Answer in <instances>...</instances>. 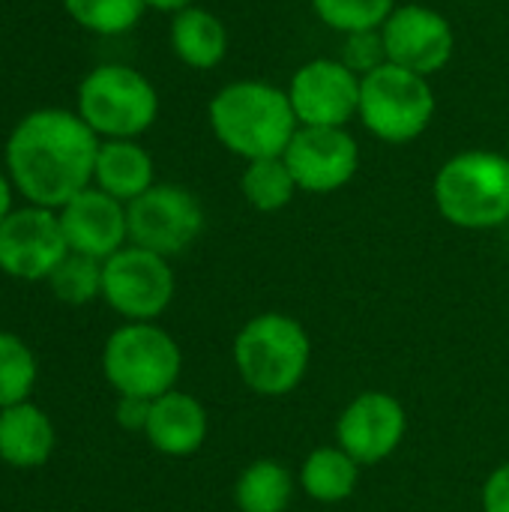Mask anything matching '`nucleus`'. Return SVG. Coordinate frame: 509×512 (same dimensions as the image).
<instances>
[{
    "label": "nucleus",
    "mask_w": 509,
    "mask_h": 512,
    "mask_svg": "<svg viewBox=\"0 0 509 512\" xmlns=\"http://www.w3.org/2000/svg\"><path fill=\"white\" fill-rule=\"evenodd\" d=\"M57 444V432L51 417L33 405L21 402L0 411V462L15 471L42 468Z\"/></svg>",
    "instance_id": "f3484780"
},
{
    "label": "nucleus",
    "mask_w": 509,
    "mask_h": 512,
    "mask_svg": "<svg viewBox=\"0 0 509 512\" xmlns=\"http://www.w3.org/2000/svg\"><path fill=\"white\" fill-rule=\"evenodd\" d=\"M294 498V477L276 459L252 462L234 483V504L240 512H285Z\"/></svg>",
    "instance_id": "412c9836"
},
{
    "label": "nucleus",
    "mask_w": 509,
    "mask_h": 512,
    "mask_svg": "<svg viewBox=\"0 0 509 512\" xmlns=\"http://www.w3.org/2000/svg\"><path fill=\"white\" fill-rule=\"evenodd\" d=\"M360 462H354L339 444L318 447L306 456L300 468V489L318 504H339L357 492L360 483Z\"/></svg>",
    "instance_id": "aec40b11"
},
{
    "label": "nucleus",
    "mask_w": 509,
    "mask_h": 512,
    "mask_svg": "<svg viewBox=\"0 0 509 512\" xmlns=\"http://www.w3.org/2000/svg\"><path fill=\"white\" fill-rule=\"evenodd\" d=\"M282 159L300 192L330 195L354 180L360 168V144L348 126H300Z\"/></svg>",
    "instance_id": "9b49d317"
},
{
    "label": "nucleus",
    "mask_w": 509,
    "mask_h": 512,
    "mask_svg": "<svg viewBox=\"0 0 509 512\" xmlns=\"http://www.w3.org/2000/svg\"><path fill=\"white\" fill-rule=\"evenodd\" d=\"M63 6L75 24L99 36L129 33L147 9L144 0H63Z\"/></svg>",
    "instance_id": "393cba45"
},
{
    "label": "nucleus",
    "mask_w": 509,
    "mask_h": 512,
    "mask_svg": "<svg viewBox=\"0 0 509 512\" xmlns=\"http://www.w3.org/2000/svg\"><path fill=\"white\" fill-rule=\"evenodd\" d=\"M207 120L216 141L246 162L282 156L300 129L288 90L255 78L225 84L210 99Z\"/></svg>",
    "instance_id": "f03ea898"
},
{
    "label": "nucleus",
    "mask_w": 509,
    "mask_h": 512,
    "mask_svg": "<svg viewBox=\"0 0 509 512\" xmlns=\"http://www.w3.org/2000/svg\"><path fill=\"white\" fill-rule=\"evenodd\" d=\"M435 93L429 78L408 72L402 66L384 63L381 69L363 75L360 81V111L363 126L387 144L417 141L435 120Z\"/></svg>",
    "instance_id": "0eeeda50"
},
{
    "label": "nucleus",
    "mask_w": 509,
    "mask_h": 512,
    "mask_svg": "<svg viewBox=\"0 0 509 512\" xmlns=\"http://www.w3.org/2000/svg\"><path fill=\"white\" fill-rule=\"evenodd\" d=\"M69 255L57 210L15 207L0 222V273L18 282H48Z\"/></svg>",
    "instance_id": "9d476101"
},
{
    "label": "nucleus",
    "mask_w": 509,
    "mask_h": 512,
    "mask_svg": "<svg viewBox=\"0 0 509 512\" xmlns=\"http://www.w3.org/2000/svg\"><path fill=\"white\" fill-rule=\"evenodd\" d=\"M348 69H354L360 78L381 69L387 63V48L381 30H366V33H351L345 36V48L339 57Z\"/></svg>",
    "instance_id": "bb28decb"
},
{
    "label": "nucleus",
    "mask_w": 509,
    "mask_h": 512,
    "mask_svg": "<svg viewBox=\"0 0 509 512\" xmlns=\"http://www.w3.org/2000/svg\"><path fill=\"white\" fill-rule=\"evenodd\" d=\"M99 144V135L78 114L39 108L12 129L6 174L27 204L60 210L93 183Z\"/></svg>",
    "instance_id": "f257e3e1"
},
{
    "label": "nucleus",
    "mask_w": 509,
    "mask_h": 512,
    "mask_svg": "<svg viewBox=\"0 0 509 512\" xmlns=\"http://www.w3.org/2000/svg\"><path fill=\"white\" fill-rule=\"evenodd\" d=\"M438 213L465 231H489L509 222V159L495 150L450 156L435 174Z\"/></svg>",
    "instance_id": "20e7f679"
},
{
    "label": "nucleus",
    "mask_w": 509,
    "mask_h": 512,
    "mask_svg": "<svg viewBox=\"0 0 509 512\" xmlns=\"http://www.w3.org/2000/svg\"><path fill=\"white\" fill-rule=\"evenodd\" d=\"M39 381V363L33 348L15 336L0 330V411L30 402Z\"/></svg>",
    "instance_id": "5701e85b"
},
{
    "label": "nucleus",
    "mask_w": 509,
    "mask_h": 512,
    "mask_svg": "<svg viewBox=\"0 0 509 512\" xmlns=\"http://www.w3.org/2000/svg\"><path fill=\"white\" fill-rule=\"evenodd\" d=\"M78 117L105 141L138 138L159 117V93L138 69L102 63L78 87Z\"/></svg>",
    "instance_id": "423d86ee"
},
{
    "label": "nucleus",
    "mask_w": 509,
    "mask_h": 512,
    "mask_svg": "<svg viewBox=\"0 0 509 512\" xmlns=\"http://www.w3.org/2000/svg\"><path fill=\"white\" fill-rule=\"evenodd\" d=\"M144 438L162 456H192L207 441V411L195 396L171 390L153 399Z\"/></svg>",
    "instance_id": "dca6fc26"
},
{
    "label": "nucleus",
    "mask_w": 509,
    "mask_h": 512,
    "mask_svg": "<svg viewBox=\"0 0 509 512\" xmlns=\"http://www.w3.org/2000/svg\"><path fill=\"white\" fill-rule=\"evenodd\" d=\"M171 48L189 69H216L228 54V30L222 18L204 6H186L171 18Z\"/></svg>",
    "instance_id": "6ab92c4d"
},
{
    "label": "nucleus",
    "mask_w": 509,
    "mask_h": 512,
    "mask_svg": "<svg viewBox=\"0 0 509 512\" xmlns=\"http://www.w3.org/2000/svg\"><path fill=\"white\" fill-rule=\"evenodd\" d=\"M381 36L387 48V63L423 78L441 72L456 51V33L447 15L423 3L396 6L393 15L384 21Z\"/></svg>",
    "instance_id": "f8f14e48"
},
{
    "label": "nucleus",
    "mask_w": 509,
    "mask_h": 512,
    "mask_svg": "<svg viewBox=\"0 0 509 512\" xmlns=\"http://www.w3.org/2000/svg\"><path fill=\"white\" fill-rule=\"evenodd\" d=\"M48 288L63 306H87L102 297V261L69 252L48 276Z\"/></svg>",
    "instance_id": "b1692460"
},
{
    "label": "nucleus",
    "mask_w": 509,
    "mask_h": 512,
    "mask_svg": "<svg viewBox=\"0 0 509 512\" xmlns=\"http://www.w3.org/2000/svg\"><path fill=\"white\" fill-rule=\"evenodd\" d=\"M174 270L168 258L123 246L102 261V300L126 321H156L174 300Z\"/></svg>",
    "instance_id": "1a4fd4ad"
},
{
    "label": "nucleus",
    "mask_w": 509,
    "mask_h": 512,
    "mask_svg": "<svg viewBox=\"0 0 509 512\" xmlns=\"http://www.w3.org/2000/svg\"><path fill=\"white\" fill-rule=\"evenodd\" d=\"M360 75L339 57L306 60L288 84L300 126H348L360 111Z\"/></svg>",
    "instance_id": "ddd939ff"
},
{
    "label": "nucleus",
    "mask_w": 509,
    "mask_h": 512,
    "mask_svg": "<svg viewBox=\"0 0 509 512\" xmlns=\"http://www.w3.org/2000/svg\"><path fill=\"white\" fill-rule=\"evenodd\" d=\"M309 363L312 342L306 327L282 312L255 315L234 339L237 375L258 396H288L306 378Z\"/></svg>",
    "instance_id": "7ed1b4c3"
},
{
    "label": "nucleus",
    "mask_w": 509,
    "mask_h": 512,
    "mask_svg": "<svg viewBox=\"0 0 509 512\" xmlns=\"http://www.w3.org/2000/svg\"><path fill=\"white\" fill-rule=\"evenodd\" d=\"M483 512H509V462H504L483 486Z\"/></svg>",
    "instance_id": "c85d7f7f"
},
{
    "label": "nucleus",
    "mask_w": 509,
    "mask_h": 512,
    "mask_svg": "<svg viewBox=\"0 0 509 512\" xmlns=\"http://www.w3.org/2000/svg\"><path fill=\"white\" fill-rule=\"evenodd\" d=\"M240 192L249 201V207H255L258 213H279L294 201L300 189L285 159L270 156V159L246 162L240 177Z\"/></svg>",
    "instance_id": "4be33fe9"
},
{
    "label": "nucleus",
    "mask_w": 509,
    "mask_h": 512,
    "mask_svg": "<svg viewBox=\"0 0 509 512\" xmlns=\"http://www.w3.org/2000/svg\"><path fill=\"white\" fill-rule=\"evenodd\" d=\"M408 432V417L399 399L381 390H366L354 396L339 423H336V444L363 468L390 459Z\"/></svg>",
    "instance_id": "4468645a"
},
{
    "label": "nucleus",
    "mask_w": 509,
    "mask_h": 512,
    "mask_svg": "<svg viewBox=\"0 0 509 512\" xmlns=\"http://www.w3.org/2000/svg\"><path fill=\"white\" fill-rule=\"evenodd\" d=\"M180 369V345L153 321H126L105 339L102 375L117 396L153 402L177 390Z\"/></svg>",
    "instance_id": "39448f33"
},
{
    "label": "nucleus",
    "mask_w": 509,
    "mask_h": 512,
    "mask_svg": "<svg viewBox=\"0 0 509 512\" xmlns=\"http://www.w3.org/2000/svg\"><path fill=\"white\" fill-rule=\"evenodd\" d=\"M507 159H509V150H507Z\"/></svg>",
    "instance_id": "2f4dec72"
},
{
    "label": "nucleus",
    "mask_w": 509,
    "mask_h": 512,
    "mask_svg": "<svg viewBox=\"0 0 509 512\" xmlns=\"http://www.w3.org/2000/svg\"><path fill=\"white\" fill-rule=\"evenodd\" d=\"M150 399H135V396H117V423L129 432H144L147 417H150Z\"/></svg>",
    "instance_id": "cd10ccee"
},
{
    "label": "nucleus",
    "mask_w": 509,
    "mask_h": 512,
    "mask_svg": "<svg viewBox=\"0 0 509 512\" xmlns=\"http://www.w3.org/2000/svg\"><path fill=\"white\" fill-rule=\"evenodd\" d=\"M129 243L162 258L186 252L204 231L201 201L177 183H153L126 204Z\"/></svg>",
    "instance_id": "6e6552de"
},
{
    "label": "nucleus",
    "mask_w": 509,
    "mask_h": 512,
    "mask_svg": "<svg viewBox=\"0 0 509 512\" xmlns=\"http://www.w3.org/2000/svg\"><path fill=\"white\" fill-rule=\"evenodd\" d=\"M12 192H15V186H12L9 174L0 171V222L15 210V207H12Z\"/></svg>",
    "instance_id": "c756f323"
},
{
    "label": "nucleus",
    "mask_w": 509,
    "mask_h": 512,
    "mask_svg": "<svg viewBox=\"0 0 509 512\" xmlns=\"http://www.w3.org/2000/svg\"><path fill=\"white\" fill-rule=\"evenodd\" d=\"M150 9H159V12H180L186 6H195V0H144Z\"/></svg>",
    "instance_id": "7c9ffc66"
},
{
    "label": "nucleus",
    "mask_w": 509,
    "mask_h": 512,
    "mask_svg": "<svg viewBox=\"0 0 509 512\" xmlns=\"http://www.w3.org/2000/svg\"><path fill=\"white\" fill-rule=\"evenodd\" d=\"M57 216L69 252L108 261L114 252L129 246L126 204L96 186H87L72 201H66Z\"/></svg>",
    "instance_id": "2eb2a0df"
},
{
    "label": "nucleus",
    "mask_w": 509,
    "mask_h": 512,
    "mask_svg": "<svg viewBox=\"0 0 509 512\" xmlns=\"http://www.w3.org/2000/svg\"><path fill=\"white\" fill-rule=\"evenodd\" d=\"M315 15L336 33H366L381 30L384 21L393 15L396 0H312Z\"/></svg>",
    "instance_id": "a878e982"
},
{
    "label": "nucleus",
    "mask_w": 509,
    "mask_h": 512,
    "mask_svg": "<svg viewBox=\"0 0 509 512\" xmlns=\"http://www.w3.org/2000/svg\"><path fill=\"white\" fill-rule=\"evenodd\" d=\"M93 183L111 198L129 204L156 183L153 156L135 138H108L99 144Z\"/></svg>",
    "instance_id": "a211bd4d"
}]
</instances>
